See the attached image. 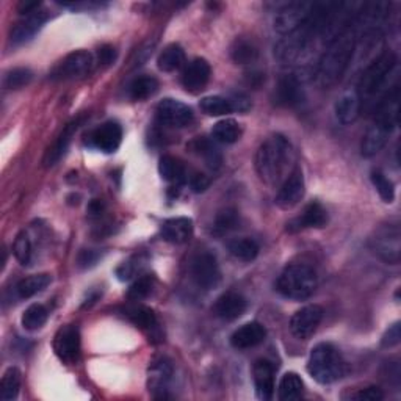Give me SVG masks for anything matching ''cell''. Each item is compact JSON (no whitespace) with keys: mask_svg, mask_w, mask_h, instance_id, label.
<instances>
[{"mask_svg":"<svg viewBox=\"0 0 401 401\" xmlns=\"http://www.w3.org/2000/svg\"><path fill=\"white\" fill-rule=\"evenodd\" d=\"M292 143L284 135L276 133L265 140L256 154V170L259 177L268 185H276L287 179L285 174L293 163ZM289 176V174H287Z\"/></svg>","mask_w":401,"mask_h":401,"instance_id":"cell-2","label":"cell"},{"mask_svg":"<svg viewBox=\"0 0 401 401\" xmlns=\"http://www.w3.org/2000/svg\"><path fill=\"white\" fill-rule=\"evenodd\" d=\"M155 46V43H146L143 44V46L137 50V54H135V58L132 60L133 66H140L143 63L148 62V58L153 55V49Z\"/></svg>","mask_w":401,"mask_h":401,"instance_id":"cell-49","label":"cell"},{"mask_svg":"<svg viewBox=\"0 0 401 401\" xmlns=\"http://www.w3.org/2000/svg\"><path fill=\"white\" fill-rule=\"evenodd\" d=\"M97 57H99V63L104 66H109L116 60V50L113 46H102L97 52Z\"/></svg>","mask_w":401,"mask_h":401,"instance_id":"cell-51","label":"cell"},{"mask_svg":"<svg viewBox=\"0 0 401 401\" xmlns=\"http://www.w3.org/2000/svg\"><path fill=\"white\" fill-rule=\"evenodd\" d=\"M52 278L50 275H32L28 278L21 279L16 285V293L18 297L22 300H27V298H32L35 297L36 293L43 292L44 289H48V285L50 284Z\"/></svg>","mask_w":401,"mask_h":401,"instance_id":"cell-30","label":"cell"},{"mask_svg":"<svg viewBox=\"0 0 401 401\" xmlns=\"http://www.w3.org/2000/svg\"><path fill=\"white\" fill-rule=\"evenodd\" d=\"M80 124H82V118H77V119L71 121V123L63 128V132L58 135L57 141L49 148L46 155H44V166H48L49 168V166H54L55 163L60 162V158L66 154L67 148H70L74 133L77 132Z\"/></svg>","mask_w":401,"mask_h":401,"instance_id":"cell-25","label":"cell"},{"mask_svg":"<svg viewBox=\"0 0 401 401\" xmlns=\"http://www.w3.org/2000/svg\"><path fill=\"white\" fill-rule=\"evenodd\" d=\"M160 232L163 240L170 241L172 245H182L193 236V221L185 216L170 218L163 221Z\"/></svg>","mask_w":401,"mask_h":401,"instance_id":"cell-21","label":"cell"},{"mask_svg":"<svg viewBox=\"0 0 401 401\" xmlns=\"http://www.w3.org/2000/svg\"><path fill=\"white\" fill-rule=\"evenodd\" d=\"M13 253L21 265H30L33 257V245L27 232H21L13 243Z\"/></svg>","mask_w":401,"mask_h":401,"instance_id":"cell-41","label":"cell"},{"mask_svg":"<svg viewBox=\"0 0 401 401\" xmlns=\"http://www.w3.org/2000/svg\"><path fill=\"white\" fill-rule=\"evenodd\" d=\"M154 290V278L153 276H141L140 279H137L132 285L131 289L127 292V298L132 301H140L148 298L150 293Z\"/></svg>","mask_w":401,"mask_h":401,"instance_id":"cell-44","label":"cell"},{"mask_svg":"<svg viewBox=\"0 0 401 401\" xmlns=\"http://www.w3.org/2000/svg\"><path fill=\"white\" fill-rule=\"evenodd\" d=\"M397 65V55L392 50H385L380 57L375 58L372 63L367 66V70L362 74L359 80L358 92L361 101L364 97L375 96L380 89L384 87V83L388 82L390 72Z\"/></svg>","mask_w":401,"mask_h":401,"instance_id":"cell-5","label":"cell"},{"mask_svg":"<svg viewBox=\"0 0 401 401\" xmlns=\"http://www.w3.org/2000/svg\"><path fill=\"white\" fill-rule=\"evenodd\" d=\"M265 337H267V329L259 322L246 323L238 328L231 336V345L237 350H249V348L259 346Z\"/></svg>","mask_w":401,"mask_h":401,"instance_id":"cell-20","label":"cell"},{"mask_svg":"<svg viewBox=\"0 0 401 401\" xmlns=\"http://www.w3.org/2000/svg\"><path fill=\"white\" fill-rule=\"evenodd\" d=\"M370 179H372V184L375 185L376 192L380 193L381 199L389 204L393 202V199H395V185H393L392 180L385 177V174L381 172L380 170L372 171Z\"/></svg>","mask_w":401,"mask_h":401,"instance_id":"cell-42","label":"cell"},{"mask_svg":"<svg viewBox=\"0 0 401 401\" xmlns=\"http://www.w3.org/2000/svg\"><path fill=\"white\" fill-rule=\"evenodd\" d=\"M361 102L362 101L356 89H351V92H346L340 96L336 104V115L340 123L342 124L354 123V121L359 118Z\"/></svg>","mask_w":401,"mask_h":401,"instance_id":"cell-26","label":"cell"},{"mask_svg":"<svg viewBox=\"0 0 401 401\" xmlns=\"http://www.w3.org/2000/svg\"><path fill=\"white\" fill-rule=\"evenodd\" d=\"M102 210H104V204H102L99 199H94V201L89 202V206H88L89 215L97 216V215L102 214Z\"/></svg>","mask_w":401,"mask_h":401,"instance_id":"cell-54","label":"cell"},{"mask_svg":"<svg viewBox=\"0 0 401 401\" xmlns=\"http://www.w3.org/2000/svg\"><path fill=\"white\" fill-rule=\"evenodd\" d=\"M21 389V372L16 367H10L2 376L0 383V398L4 401H11L19 395Z\"/></svg>","mask_w":401,"mask_h":401,"instance_id":"cell-37","label":"cell"},{"mask_svg":"<svg viewBox=\"0 0 401 401\" xmlns=\"http://www.w3.org/2000/svg\"><path fill=\"white\" fill-rule=\"evenodd\" d=\"M304 392V383H302L301 376L298 373L289 372L282 376L281 383H279L278 398L281 401H293L300 400Z\"/></svg>","mask_w":401,"mask_h":401,"instance_id":"cell-29","label":"cell"},{"mask_svg":"<svg viewBox=\"0 0 401 401\" xmlns=\"http://www.w3.org/2000/svg\"><path fill=\"white\" fill-rule=\"evenodd\" d=\"M49 19V14L46 10H38L32 14H27V16L19 21L16 26L11 28L10 40L13 44H22L27 43L28 40L40 32L41 27L46 24V21Z\"/></svg>","mask_w":401,"mask_h":401,"instance_id":"cell-19","label":"cell"},{"mask_svg":"<svg viewBox=\"0 0 401 401\" xmlns=\"http://www.w3.org/2000/svg\"><path fill=\"white\" fill-rule=\"evenodd\" d=\"M229 102L232 105V111H240V113H246L251 110L253 104L249 101V97L245 93H234L229 97Z\"/></svg>","mask_w":401,"mask_h":401,"instance_id":"cell-46","label":"cell"},{"mask_svg":"<svg viewBox=\"0 0 401 401\" xmlns=\"http://www.w3.org/2000/svg\"><path fill=\"white\" fill-rule=\"evenodd\" d=\"M121 140H123V128H121L118 123H113V121L96 127L88 135L89 146L99 149L105 154L115 153L121 145Z\"/></svg>","mask_w":401,"mask_h":401,"instance_id":"cell-14","label":"cell"},{"mask_svg":"<svg viewBox=\"0 0 401 401\" xmlns=\"http://www.w3.org/2000/svg\"><path fill=\"white\" fill-rule=\"evenodd\" d=\"M94 58L88 50H75L72 54L66 55L58 66L52 71L50 77L57 80H70V79H79L87 75L93 70Z\"/></svg>","mask_w":401,"mask_h":401,"instance_id":"cell-6","label":"cell"},{"mask_svg":"<svg viewBox=\"0 0 401 401\" xmlns=\"http://www.w3.org/2000/svg\"><path fill=\"white\" fill-rule=\"evenodd\" d=\"M375 241V253L380 254L389 263L400 260V232L397 228L384 229L378 234Z\"/></svg>","mask_w":401,"mask_h":401,"instance_id":"cell-23","label":"cell"},{"mask_svg":"<svg viewBox=\"0 0 401 401\" xmlns=\"http://www.w3.org/2000/svg\"><path fill=\"white\" fill-rule=\"evenodd\" d=\"M240 216L238 212L232 207L223 209L221 212H218V215L215 216V223H214V232L216 236H224L231 231H234L238 226Z\"/></svg>","mask_w":401,"mask_h":401,"instance_id":"cell-39","label":"cell"},{"mask_svg":"<svg viewBox=\"0 0 401 401\" xmlns=\"http://www.w3.org/2000/svg\"><path fill=\"white\" fill-rule=\"evenodd\" d=\"M228 248L229 253L236 257V259L243 262H251L256 259L257 254H259V245H257V241L248 237L229 241Z\"/></svg>","mask_w":401,"mask_h":401,"instance_id":"cell-35","label":"cell"},{"mask_svg":"<svg viewBox=\"0 0 401 401\" xmlns=\"http://www.w3.org/2000/svg\"><path fill=\"white\" fill-rule=\"evenodd\" d=\"M246 307H248V302L240 293L228 292V293L221 295V297L216 300L214 310L219 319H223L226 322H232L243 315Z\"/></svg>","mask_w":401,"mask_h":401,"instance_id":"cell-22","label":"cell"},{"mask_svg":"<svg viewBox=\"0 0 401 401\" xmlns=\"http://www.w3.org/2000/svg\"><path fill=\"white\" fill-rule=\"evenodd\" d=\"M317 289V275L314 268L302 263H293L287 267L278 279V292L282 297L302 301L312 297Z\"/></svg>","mask_w":401,"mask_h":401,"instance_id":"cell-4","label":"cell"},{"mask_svg":"<svg viewBox=\"0 0 401 401\" xmlns=\"http://www.w3.org/2000/svg\"><path fill=\"white\" fill-rule=\"evenodd\" d=\"M158 89V80L153 75H140V77L133 79V82L128 87V94L133 101H145L149 99L150 96H154Z\"/></svg>","mask_w":401,"mask_h":401,"instance_id":"cell-33","label":"cell"},{"mask_svg":"<svg viewBox=\"0 0 401 401\" xmlns=\"http://www.w3.org/2000/svg\"><path fill=\"white\" fill-rule=\"evenodd\" d=\"M54 351L65 364H74L80 356V331L74 324L60 328L54 339Z\"/></svg>","mask_w":401,"mask_h":401,"instance_id":"cell-10","label":"cell"},{"mask_svg":"<svg viewBox=\"0 0 401 401\" xmlns=\"http://www.w3.org/2000/svg\"><path fill=\"white\" fill-rule=\"evenodd\" d=\"M157 119L168 127H187L193 123V110L176 99H163L155 109Z\"/></svg>","mask_w":401,"mask_h":401,"instance_id":"cell-9","label":"cell"},{"mask_svg":"<svg viewBox=\"0 0 401 401\" xmlns=\"http://www.w3.org/2000/svg\"><path fill=\"white\" fill-rule=\"evenodd\" d=\"M172 362L166 356H157L153 359L148 370L149 390H153L155 398H166V388L172 378Z\"/></svg>","mask_w":401,"mask_h":401,"instance_id":"cell-13","label":"cell"},{"mask_svg":"<svg viewBox=\"0 0 401 401\" xmlns=\"http://www.w3.org/2000/svg\"><path fill=\"white\" fill-rule=\"evenodd\" d=\"M188 182H190V187L194 193L206 192L210 187V179L206 176V174H201V172H194Z\"/></svg>","mask_w":401,"mask_h":401,"instance_id":"cell-48","label":"cell"},{"mask_svg":"<svg viewBox=\"0 0 401 401\" xmlns=\"http://www.w3.org/2000/svg\"><path fill=\"white\" fill-rule=\"evenodd\" d=\"M190 149L206 160V165L209 166V168L218 170L219 166H221V162H223L221 154H219V150L214 143L209 141L207 138H204V137L196 138L194 141L190 143Z\"/></svg>","mask_w":401,"mask_h":401,"instance_id":"cell-32","label":"cell"},{"mask_svg":"<svg viewBox=\"0 0 401 401\" xmlns=\"http://www.w3.org/2000/svg\"><path fill=\"white\" fill-rule=\"evenodd\" d=\"M353 398L359 401H381L384 400V392L380 388L370 385V388L361 389L358 393H354Z\"/></svg>","mask_w":401,"mask_h":401,"instance_id":"cell-45","label":"cell"},{"mask_svg":"<svg viewBox=\"0 0 401 401\" xmlns=\"http://www.w3.org/2000/svg\"><path fill=\"white\" fill-rule=\"evenodd\" d=\"M356 41H358V36H356L351 27H348L345 32L340 33L336 40L329 43L328 49L324 50L319 65H317V85L326 89L334 87L344 77V74L346 72L348 66L351 65V60L354 57Z\"/></svg>","mask_w":401,"mask_h":401,"instance_id":"cell-1","label":"cell"},{"mask_svg":"<svg viewBox=\"0 0 401 401\" xmlns=\"http://www.w3.org/2000/svg\"><path fill=\"white\" fill-rule=\"evenodd\" d=\"M304 101V89L295 75H282L275 89V104L278 107L293 109Z\"/></svg>","mask_w":401,"mask_h":401,"instance_id":"cell-15","label":"cell"},{"mask_svg":"<svg viewBox=\"0 0 401 401\" xmlns=\"http://www.w3.org/2000/svg\"><path fill=\"white\" fill-rule=\"evenodd\" d=\"M185 63V52L179 44H170L158 55L157 66L163 72H174L180 70Z\"/></svg>","mask_w":401,"mask_h":401,"instance_id":"cell-28","label":"cell"},{"mask_svg":"<svg viewBox=\"0 0 401 401\" xmlns=\"http://www.w3.org/2000/svg\"><path fill=\"white\" fill-rule=\"evenodd\" d=\"M393 128L375 121V123L368 127V131L364 135V140H362V155L373 157L380 153L385 146V143H388Z\"/></svg>","mask_w":401,"mask_h":401,"instance_id":"cell-24","label":"cell"},{"mask_svg":"<svg viewBox=\"0 0 401 401\" xmlns=\"http://www.w3.org/2000/svg\"><path fill=\"white\" fill-rule=\"evenodd\" d=\"M265 80V74L259 72V71H254L251 74H248V85L253 87V88H259L262 85V82Z\"/></svg>","mask_w":401,"mask_h":401,"instance_id":"cell-53","label":"cell"},{"mask_svg":"<svg viewBox=\"0 0 401 401\" xmlns=\"http://www.w3.org/2000/svg\"><path fill=\"white\" fill-rule=\"evenodd\" d=\"M192 276L204 290H212L221 281V271L216 257L210 253H201L192 262Z\"/></svg>","mask_w":401,"mask_h":401,"instance_id":"cell-8","label":"cell"},{"mask_svg":"<svg viewBox=\"0 0 401 401\" xmlns=\"http://www.w3.org/2000/svg\"><path fill=\"white\" fill-rule=\"evenodd\" d=\"M328 224V212L320 202H310L302 214L293 218L290 223H287V231L300 232L309 228H324Z\"/></svg>","mask_w":401,"mask_h":401,"instance_id":"cell-17","label":"cell"},{"mask_svg":"<svg viewBox=\"0 0 401 401\" xmlns=\"http://www.w3.org/2000/svg\"><path fill=\"white\" fill-rule=\"evenodd\" d=\"M323 320V309L317 304H309L301 307L293 314L290 320V331L295 337L306 340L314 336L317 328Z\"/></svg>","mask_w":401,"mask_h":401,"instance_id":"cell-11","label":"cell"},{"mask_svg":"<svg viewBox=\"0 0 401 401\" xmlns=\"http://www.w3.org/2000/svg\"><path fill=\"white\" fill-rule=\"evenodd\" d=\"M259 57V49L256 44L245 38H237L231 48V58L237 65H251Z\"/></svg>","mask_w":401,"mask_h":401,"instance_id":"cell-31","label":"cell"},{"mask_svg":"<svg viewBox=\"0 0 401 401\" xmlns=\"http://www.w3.org/2000/svg\"><path fill=\"white\" fill-rule=\"evenodd\" d=\"M275 375L276 368L267 359L256 361L253 367V378H254V388L256 395L259 400L268 401L275 395Z\"/></svg>","mask_w":401,"mask_h":401,"instance_id":"cell-16","label":"cell"},{"mask_svg":"<svg viewBox=\"0 0 401 401\" xmlns=\"http://www.w3.org/2000/svg\"><path fill=\"white\" fill-rule=\"evenodd\" d=\"M307 372L320 384H331L344 378L346 364L334 345L319 344L312 348L307 362Z\"/></svg>","mask_w":401,"mask_h":401,"instance_id":"cell-3","label":"cell"},{"mask_svg":"<svg viewBox=\"0 0 401 401\" xmlns=\"http://www.w3.org/2000/svg\"><path fill=\"white\" fill-rule=\"evenodd\" d=\"M401 340V332H400V323L392 324V326L385 331V334L383 336L381 340V345L384 348H392V346H397Z\"/></svg>","mask_w":401,"mask_h":401,"instance_id":"cell-47","label":"cell"},{"mask_svg":"<svg viewBox=\"0 0 401 401\" xmlns=\"http://www.w3.org/2000/svg\"><path fill=\"white\" fill-rule=\"evenodd\" d=\"M314 4L310 2H292L282 6L275 16V30L281 35H290L298 30L312 11Z\"/></svg>","mask_w":401,"mask_h":401,"instance_id":"cell-7","label":"cell"},{"mask_svg":"<svg viewBox=\"0 0 401 401\" xmlns=\"http://www.w3.org/2000/svg\"><path fill=\"white\" fill-rule=\"evenodd\" d=\"M135 271H137V268L133 267L132 262H124L123 265H121V267H118L116 276H118L119 281H128V279L133 278Z\"/></svg>","mask_w":401,"mask_h":401,"instance_id":"cell-52","label":"cell"},{"mask_svg":"<svg viewBox=\"0 0 401 401\" xmlns=\"http://www.w3.org/2000/svg\"><path fill=\"white\" fill-rule=\"evenodd\" d=\"M304 190H306L304 176H302L301 168L293 170L282 182L281 188H279L276 196L278 207L289 210L293 209L295 206H298L300 201L302 199V196H304Z\"/></svg>","mask_w":401,"mask_h":401,"instance_id":"cell-12","label":"cell"},{"mask_svg":"<svg viewBox=\"0 0 401 401\" xmlns=\"http://www.w3.org/2000/svg\"><path fill=\"white\" fill-rule=\"evenodd\" d=\"M33 79V72L27 67H14L9 74L5 75L4 85L9 89H21L27 87Z\"/></svg>","mask_w":401,"mask_h":401,"instance_id":"cell-43","label":"cell"},{"mask_svg":"<svg viewBox=\"0 0 401 401\" xmlns=\"http://www.w3.org/2000/svg\"><path fill=\"white\" fill-rule=\"evenodd\" d=\"M49 319L48 309L43 304H32L26 309V312L22 314V326L27 331H36L43 328Z\"/></svg>","mask_w":401,"mask_h":401,"instance_id":"cell-38","label":"cell"},{"mask_svg":"<svg viewBox=\"0 0 401 401\" xmlns=\"http://www.w3.org/2000/svg\"><path fill=\"white\" fill-rule=\"evenodd\" d=\"M99 260V253L93 251V249H83V251L79 254L77 262L82 268H88L93 267V265Z\"/></svg>","mask_w":401,"mask_h":401,"instance_id":"cell-50","label":"cell"},{"mask_svg":"<svg viewBox=\"0 0 401 401\" xmlns=\"http://www.w3.org/2000/svg\"><path fill=\"white\" fill-rule=\"evenodd\" d=\"M201 110L209 116H224L232 113V105L229 99L221 96H207L199 104Z\"/></svg>","mask_w":401,"mask_h":401,"instance_id":"cell-40","label":"cell"},{"mask_svg":"<svg viewBox=\"0 0 401 401\" xmlns=\"http://www.w3.org/2000/svg\"><path fill=\"white\" fill-rule=\"evenodd\" d=\"M212 67L207 60L194 58L193 62L187 65L182 72V85L190 93H199L201 89L206 88L210 80Z\"/></svg>","mask_w":401,"mask_h":401,"instance_id":"cell-18","label":"cell"},{"mask_svg":"<svg viewBox=\"0 0 401 401\" xmlns=\"http://www.w3.org/2000/svg\"><path fill=\"white\" fill-rule=\"evenodd\" d=\"M158 172H160V176L165 180L176 185L185 184L188 179L184 163L172 155H163L160 158V162H158Z\"/></svg>","mask_w":401,"mask_h":401,"instance_id":"cell-27","label":"cell"},{"mask_svg":"<svg viewBox=\"0 0 401 401\" xmlns=\"http://www.w3.org/2000/svg\"><path fill=\"white\" fill-rule=\"evenodd\" d=\"M212 135H214V138L219 143L232 145V143L238 141L241 135V127L236 119H223L218 121L214 128H212Z\"/></svg>","mask_w":401,"mask_h":401,"instance_id":"cell-34","label":"cell"},{"mask_svg":"<svg viewBox=\"0 0 401 401\" xmlns=\"http://www.w3.org/2000/svg\"><path fill=\"white\" fill-rule=\"evenodd\" d=\"M127 319L140 329H154L157 326V317L153 309L146 306H133L126 310Z\"/></svg>","mask_w":401,"mask_h":401,"instance_id":"cell-36","label":"cell"}]
</instances>
